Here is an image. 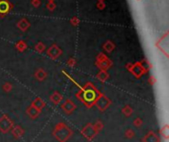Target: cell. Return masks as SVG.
<instances>
[{
  "mask_svg": "<svg viewBox=\"0 0 169 142\" xmlns=\"http://www.w3.org/2000/svg\"><path fill=\"white\" fill-rule=\"evenodd\" d=\"M122 113H124L125 116L129 118V116H131L134 113V110H133V108L130 106V105H126V106L122 109Z\"/></svg>",
  "mask_w": 169,
  "mask_h": 142,
  "instance_id": "4fadbf2b",
  "label": "cell"
},
{
  "mask_svg": "<svg viewBox=\"0 0 169 142\" xmlns=\"http://www.w3.org/2000/svg\"><path fill=\"white\" fill-rule=\"evenodd\" d=\"M46 77H47V73H46L44 70L40 69V70L37 71V73H36V78L38 79V80L42 81V80H44Z\"/></svg>",
  "mask_w": 169,
  "mask_h": 142,
  "instance_id": "e0dca14e",
  "label": "cell"
},
{
  "mask_svg": "<svg viewBox=\"0 0 169 142\" xmlns=\"http://www.w3.org/2000/svg\"><path fill=\"white\" fill-rule=\"evenodd\" d=\"M50 100L54 105H58L61 103V101H62V95L60 94L58 92H54V93L50 97Z\"/></svg>",
  "mask_w": 169,
  "mask_h": 142,
  "instance_id": "8fae6325",
  "label": "cell"
},
{
  "mask_svg": "<svg viewBox=\"0 0 169 142\" xmlns=\"http://www.w3.org/2000/svg\"><path fill=\"white\" fill-rule=\"evenodd\" d=\"M72 134H73L72 130L64 122H58L57 124H56L53 130L54 137L58 142H66L72 136Z\"/></svg>",
  "mask_w": 169,
  "mask_h": 142,
  "instance_id": "7a4b0ae2",
  "label": "cell"
},
{
  "mask_svg": "<svg viewBox=\"0 0 169 142\" xmlns=\"http://www.w3.org/2000/svg\"><path fill=\"white\" fill-rule=\"evenodd\" d=\"M110 105H111V100L104 94H100L98 96L97 100L95 102V106L100 112H105L110 107Z\"/></svg>",
  "mask_w": 169,
  "mask_h": 142,
  "instance_id": "3957f363",
  "label": "cell"
},
{
  "mask_svg": "<svg viewBox=\"0 0 169 142\" xmlns=\"http://www.w3.org/2000/svg\"><path fill=\"white\" fill-rule=\"evenodd\" d=\"M134 135H136V132H134L132 128H129L126 130L125 132V136L128 138V139H132V138L134 137Z\"/></svg>",
  "mask_w": 169,
  "mask_h": 142,
  "instance_id": "ac0fdd59",
  "label": "cell"
},
{
  "mask_svg": "<svg viewBox=\"0 0 169 142\" xmlns=\"http://www.w3.org/2000/svg\"><path fill=\"white\" fill-rule=\"evenodd\" d=\"M100 94V92L91 83H88L84 88H80V91L76 94V97L87 108H92L95 106V102H96L98 96Z\"/></svg>",
  "mask_w": 169,
  "mask_h": 142,
  "instance_id": "6da1fadb",
  "label": "cell"
},
{
  "mask_svg": "<svg viewBox=\"0 0 169 142\" xmlns=\"http://www.w3.org/2000/svg\"><path fill=\"white\" fill-rule=\"evenodd\" d=\"M26 113H27V115H28L32 119H37V118H38V116H40V113H41V111H39L38 109H37V108L33 107L32 105H31V106L28 108V109L26 110Z\"/></svg>",
  "mask_w": 169,
  "mask_h": 142,
  "instance_id": "9c48e42d",
  "label": "cell"
},
{
  "mask_svg": "<svg viewBox=\"0 0 169 142\" xmlns=\"http://www.w3.org/2000/svg\"><path fill=\"white\" fill-rule=\"evenodd\" d=\"M10 9L9 3L5 0H0V14H6Z\"/></svg>",
  "mask_w": 169,
  "mask_h": 142,
  "instance_id": "7c38bea8",
  "label": "cell"
},
{
  "mask_svg": "<svg viewBox=\"0 0 169 142\" xmlns=\"http://www.w3.org/2000/svg\"><path fill=\"white\" fill-rule=\"evenodd\" d=\"M31 105H32L33 107L37 108V109H38L39 111H42V110L46 107L45 101L43 100V99H41V98H36L35 100L33 101V103L31 104Z\"/></svg>",
  "mask_w": 169,
  "mask_h": 142,
  "instance_id": "30bf717a",
  "label": "cell"
},
{
  "mask_svg": "<svg viewBox=\"0 0 169 142\" xmlns=\"http://www.w3.org/2000/svg\"><path fill=\"white\" fill-rule=\"evenodd\" d=\"M60 53H61V51L57 47H51L50 48V51H48V54H50V56H51L53 58H57V56H60Z\"/></svg>",
  "mask_w": 169,
  "mask_h": 142,
  "instance_id": "9a60e30c",
  "label": "cell"
},
{
  "mask_svg": "<svg viewBox=\"0 0 169 142\" xmlns=\"http://www.w3.org/2000/svg\"><path fill=\"white\" fill-rule=\"evenodd\" d=\"M143 142H160V137L153 130H149L143 137Z\"/></svg>",
  "mask_w": 169,
  "mask_h": 142,
  "instance_id": "52a82bcc",
  "label": "cell"
},
{
  "mask_svg": "<svg viewBox=\"0 0 169 142\" xmlns=\"http://www.w3.org/2000/svg\"><path fill=\"white\" fill-rule=\"evenodd\" d=\"M93 127L95 129V131H96V133L98 134L104 128V123L101 122V120H97V122L93 124Z\"/></svg>",
  "mask_w": 169,
  "mask_h": 142,
  "instance_id": "2e32d148",
  "label": "cell"
},
{
  "mask_svg": "<svg viewBox=\"0 0 169 142\" xmlns=\"http://www.w3.org/2000/svg\"><path fill=\"white\" fill-rule=\"evenodd\" d=\"M143 119H141L140 118H137V119H134V120L133 122V124L136 126V127H141V125H143Z\"/></svg>",
  "mask_w": 169,
  "mask_h": 142,
  "instance_id": "d6986e66",
  "label": "cell"
},
{
  "mask_svg": "<svg viewBox=\"0 0 169 142\" xmlns=\"http://www.w3.org/2000/svg\"><path fill=\"white\" fill-rule=\"evenodd\" d=\"M159 132H160L161 136L164 138L165 140H167L169 138V127H168V124H165L163 125L162 127L160 128V130H159Z\"/></svg>",
  "mask_w": 169,
  "mask_h": 142,
  "instance_id": "5bb4252c",
  "label": "cell"
},
{
  "mask_svg": "<svg viewBox=\"0 0 169 142\" xmlns=\"http://www.w3.org/2000/svg\"><path fill=\"white\" fill-rule=\"evenodd\" d=\"M81 134L83 135L87 140H92L97 135L92 123H87V124L81 129Z\"/></svg>",
  "mask_w": 169,
  "mask_h": 142,
  "instance_id": "5b68a950",
  "label": "cell"
},
{
  "mask_svg": "<svg viewBox=\"0 0 169 142\" xmlns=\"http://www.w3.org/2000/svg\"><path fill=\"white\" fill-rule=\"evenodd\" d=\"M60 108H61V110L64 112V113H66V115H70V113H72L76 110V105L73 103L70 99H67L64 103L61 104Z\"/></svg>",
  "mask_w": 169,
  "mask_h": 142,
  "instance_id": "8992f818",
  "label": "cell"
},
{
  "mask_svg": "<svg viewBox=\"0 0 169 142\" xmlns=\"http://www.w3.org/2000/svg\"><path fill=\"white\" fill-rule=\"evenodd\" d=\"M11 133L16 139H19V138H21L25 134V130H24L20 125H14L13 127L11 128Z\"/></svg>",
  "mask_w": 169,
  "mask_h": 142,
  "instance_id": "ba28073f",
  "label": "cell"
},
{
  "mask_svg": "<svg viewBox=\"0 0 169 142\" xmlns=\"http://www.w3.org/2000/svg\"><path fill=\"white\" fill-rule=\"evenodd\" d=\"M98 78H99L101 81H105V80L108 78V75L105 72H101L100 74H98Z\"/></svg>",
  "mask_w": 169,
  "mask_h": 142,
  "instance_id": "ffe728a7",
  "label": "cell"
},
{
  "mask_svg": "<svg viewBox=\"0 0 169 142\" xmlns=\"http://www.w3.org/2000/svg\"><path fill=\"white\" fill-rule=\"evenodd\" d=\"M3 90L5 92H10L12 90V85L9 84V83H6V84L3 85Z\"/></svg>",
  "mask_w": 169,
  "mask_h": 142,
  "instance_id": "44dd1931",
  "label": "cell"
},
{
  "mask_svg": "<svg viewBox=\"0 0 169 142\" xmlns=\"http://www.w3.org/2000/svg\"><path fill=\"white\" fill-rule=\"evenodd\" d=\"M14 126V122L8 115H3L0 118V131L2 133H7Z\"/></svg>",
  "mask_w": 169,
  "mask_h": 142,
  "instance_id": "277c9868",
  "label": "cell"
}]
</instances>
